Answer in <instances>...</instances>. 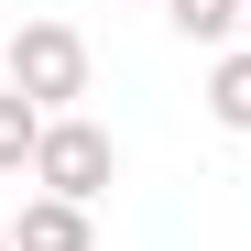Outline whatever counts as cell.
<instances>
[{"mask_svg":"<svg viewBox=\"0 0 251 251\" xmlns=\"http://www.w3.org/2000/svg\"><path fill=\"white\" fill-rule=\"evenodd\" d=\"M0 88H22L44 120H76V99H88V33H76V22H22Z\"/></svg>","mask_w":251,"mask_h":251,"instance_id":"cell-1","label":"cell"},{"mask_svg":"<svg viewBox=\"0 0 251 251\" xmlns=\"http://www.w3.org/2000/svg\"><path fill=\"white\" fill-rule=\"evenodd\" d=\"M33 186H44V197H66V207H99V197L120 186V142L99 131V120H44Z\"/></svg>","mask_w":251,"mask_h":251,"instance_id":"cell-2","label":"cell"},{"mask_svg":"<svg viewBox=\"0 0 251 251\" xmlns=\"http://www.w3.org/2000/svg\"><path fill=\"white\" fill-rule=\"evenodd\" d=\"M11 251H99V229H88V207H66V197H33L22 219H11Z\"/></svg>","mask_w":251,"mask_h":251,"instance_id":"cell-3","label":"cell"},{"mask_svg":"<svg viewBox=\"0 0 251 251\" xmlns=\"http://www.w3.org/2000/svg\"><path fill=\"white\" fill-rule=\"evenodd\" d=\"M33 153H44V109L22 88H0V175H33Z\"/></svg>","mask_w":251,"mask_h":251,"instance_id":"cell-4","label":"cell"},{"mask_svg":"<svg viewBox=\"0 0 251 251\" xmlns=\"http://www.w3.org/2000/svg\"><path fill=\"white\" fill-rule=\"evenodd\" d=\"M164 22H175L186 44H229V33L251 22V0H164Z\"/></svg>","mask_w":251,"mask_h":251,"instance_id":"cell-5","label":"cell"},{"mask_svg":"<svg viewBox=\"0 0 251 251\" xmlns=\"http://www.w3.org/2000/svg\"><path fill=\"white\" fill-rule=\"evenodd\" d=\"M207 109H219V131H251V44L207 66Z\"/></svg>","mask_w":251,"mask_h":251,"instance_id":"cell-6","label":"cell"},{"mask_svg":"<svg viewBox=\"0 0 251 251\" xmlns=\"http://www.w3.org/2000/svg\"><path fill=\"white\" fill-rule=\"evenodd\" d=\"M0 251H11V240H0Z\"/></svg>","mask_w":251,"mask_h":251,"instance_id":"cell-7","label":"cell"}]
</instances>
